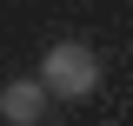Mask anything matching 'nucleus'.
<instances>
[{"label":"nucleus","mask_w":133,"mask_h":126,"mask_svg":"<svg viewBox=\"0 0 133 126\" xmlns=\"http://www.w3.org/2000/svg\"><path fill=\"white\" fill-rule=\"evenodd\" d=\"M47 86H40V73H27V80H7V86H0V120L7 126H40L47 120Z\"/></svg>","instance_id":"nucleus-2"},{"label":"nucleus","mask_w":133,"mask_h":126,"mask_svg":"<svg viewBox=\"0 0 133 126\" xmlns=\"http://www.w3.org/2000/svg\"><path fill=\"white\" fill-rule=\"evenodd\" d=\"M100 80H107V66L87 40H53L40 53V86L53 100H87V93H100Z\"/></svg>","instance_id":"nucleus-1"}]
</instances>
